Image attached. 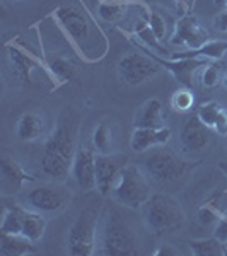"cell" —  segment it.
<instances>
[{
    "label": "cell",
    "mask_w": 227,
    "mask_h": 256,
    "mask_svg": "<svg viewBox=\"0 0 227 256\" xmlns=\"http://www.w3.org/2000/svg\"><path fill=\"white\" fill-rule=\"evenodd\" d=\"M52 18L60 26L76 52L88 64L102 60L108 52V40L104 31L99 28L96 19L86 10L84 6L67 4L52 12Z\"/></svg>",
    "instance_id": "1"
},
{
    "label": "cell",
    "mask_w": 227,
    "mask_h": 256,
    "mask_svg": "<svg viewBox=\"0 0 227 256\" xmlns=\"http://www.w3.org/2000/svg\"><path fill=\"white\" fill-rule=\"evenodd\" d=\"M77 118L65 113L53 128L52 135L44 144L41 168L52 180L64 181L72 171V162L77 152Z\"/></svg>",
    "instance_id": "2"
},
{
    "label": "cell",
    "mask_w": 227,
    "mask_h": 256,
    "mask_svg": "<svg viewBox=\"0 0 227 256\" xmlns=\"http://www.w3.org/2000/svg\"><path fill=\"white\" fill-rule=\"evenodd\" d=\"M98 253L104 256H135L138 253L135 232L116 210H110L104 216Z\"/></svg>",
    "instance_id": "3"
},
{
    "label": "cell",
    "mask_w": 227,
    "mask_h": 256,
    "mask_svg": "<svg viewBox=\"0 0 227 256\" xmlns=\"http://www.w3.org/2000/svg\"><path fill=\"white\" fill-rule=\"evenodd\" d=\"M144 222L147 229L156 236L171 234L181 229L184 224V212L174 198L156 193L142 207Z\"/></svg>",
    "instance_id": "4"
},
{
    "label": "cell",
    "mask_w": 227,
    "mask_h": 256,
    "mask_svg": "<svg viewBox=\"0 0 227 256\" xmlns=\"http://www.w3.org/2000/svg\"><path fill=\"white\" fill-rule=\"evenodd\" d=\"M113 200L122 207L138 210L152 196L150 183L147 180V172L135 164H125L120 172L116 183L111 192Z\"/></svg>",
    "instance_id": "5"
},
{
    "label": "cell",
    "mask_w": 227,
    "mask_h": 256,
    "mask_svg": "<svg viewBox=\"0 0 227 256\" xmlns=\"http://www.w3.org/2000/svg\"><path fill=\"white\" fill-rule=\"evenodd\" d=\"M68 253L74 256H94L98 253V216L84 210L74 220L67 236Z\"/></svg>",
    "instance_id": "6"
},
{
    "label": "cell",
    "mask_w": 227,
    "mask_h": 256,
    "mask_svg": "<svg viewBox=\"0 0 227 256\" xmlns=\"http://www.w3.org/2000/svg\"><path fill=\"white\" fill-rule=\"evenodd\" d=\"M190 168H192V164L183 160L180 156H176L174 152L164 146L150 152L144 159V171L147 172V176H150L156 181H160V183L180 180L181 176H184L190 171Z\"/></svg>",
    "instance_id": "7"
},
{
    "label": "cell",
    "mask_w": 227,
    "mask_h": 256,
    "mask_svg": "<svg viewBox=\"0 0 227 256\" xmlns=\"http://www.w3.org/2000/svg\"><path fill=\"white\" fill-rule=\"evenodd\" d=\"M160 72V65L148 53L132 52L118 60V76L126 86H140Z\"/></svg>",
    "instance_id": "8"
},
{
    "label": "cell",
    "mask_w": 227,
    "mask_h": 256,
    "mask_svg": "<svg viewBox=\"0 0 227 256\" xmlns=\"http://www.w3.org/2000/svg\"><path fill=\"white\" fill-rule=\"evenodd\" d=\"M72 200L70 190L53 184H41L30 190L24 196V204L28 208L36 210L41 214H58L67 208Z\"/></svg>",
    "instance_id": "9"
},
{
    "label": "cell",
    "mask_w": 227,
    "mask_h": 256,
    "mask_svg": "<svg viewBox=\"0 0 227 256\" xmlns=\"http://www.w3.org/2000/svg\"><path fill=\"white\" fill-rule=\"evenodd\" d=\"M208 41V31L198 18L192 14H183L176 20L172 36L169 38V43L172 46H181L186 50H198Z\"/></svg>",
    "instance_id": "10"
},
{
    "label": "cell",
    "mask_w": 227,
    "mask_h": 256,
    "mask_svg": "<svg viewBox=\"0 0 227 256\" xmlns=\"http://www.w3.org/2000/svg\"><path fill=\"white\" fill-rule=\"evenodd\" d=\"M125 156L96 154V190L102 196L111 195L120 172L125 168Z\"/></svg>",
    "instance_id": "11"
},
{
    "label": "cell",
    "mask_w": 227,
    "mask_h": 256,
    "mask_svg": "<svg viewBox=\"0 0 227 256\" xmlns=\"http://www.w3.org/2000/svg\"><path fill=\"white\" fill-rule=\"evenodd\" d=\"M72 176L84 193L96 190V152L88 147H77L72 162Z\"/></svg>",
    "instance_id": "12"
},
{
    "label": "cell",
    "mask_w": 227,
    "mask_h": 256,
    "mask_svg": "<svg viewBox=\"0 0 227 256\" xmlns=\"http://www.w3.org/2000/svg\"><path fill=\"white\" fill-rule=\"evenodd\" d=\"M4 52H6L7 58H9V64L12 65V70H14L16 77H18L19 80H22L24 84H30L34 68L40 67V62L36 60L31 53H28L22 44L16 43L14 40L6 43Z\"/></svg>",
    "instance_id": "13"
},
{
    "label": "cell",
    "mask_w": 227,
    "mask_h": 256,
    "mask_svg": "<svg viewBox=\"0 0 227 256\" xmlns=\"http://www.w3.org/2000/svg\"><path fill=\"white\" fill-rule=\"evenodd\" d=\"M210 135L212 130L198 118L196 113H193L181 128L180 142L190 152H202L210 144Z\"/></svg>",
    "instance_id": "14"
},
{
    "label": "cell",
    "mask_w": 227,
    "mask_h": 256,
    "mask_svg": "<svg viewBox=\"0 0 227 256\" xmlns=\"http://www.w3.org/2000/svg\"><path fill=\"white\" fill-rule=\"evenodd\" d=\"M146 53H148V55L158 62L160 67H164L168 72H171L172 77H174L178 82H181L183 86H186V88L192 86L193 76H195L196 70L207 64V60H204V58H178V60L171 58V60H162L160 56L156 55L152 50H147Z\"/></svg>",
    "instance_id": "15"
},
{
    "label": "cell",
    "mask_w": 227,
    "mask_h": 256,
    "mask_svg": "<svg viewBox=\"0 0 227 256\" xmlns=\"http://www.w3.org/2000/svg\"><path fill=\"white\" fill-rule=\"evenodd\" d=\"M171 138V130L168 126L160 128H134L130 138V147L134 152H147L148 148L166 146Z\"/></svg>",
    "instance_id": "16"
},
{
    "label": "cell",
    "mask_w": 227,
    "mask_h": 256,
    "mask_svg": "<svg viewBox=\"0 0 227 256\" xmlns=\"http://www.w3.org/2000/svg\"><path fill=\"white\" fill-rule=\"evenodd\" d=\"M198 118L216 134L227 137V110L217 101H205L196 108Z\"/></svg>",
    "instance_id": "17"
},
{
    "label": "cell",
    "mask_w": 227,
    "mask_h": 256,
    "mask_svg": "<svg viewBox=\"0 0 227 256\" xmlns=\"http://www.w3.org/2000/svg\"><path fill=\"white\" fill-rule=\"evenodd\" d=\"M0 172H2V180L6 184H9L12 190H22L26 183H32L36 178H32L14 158L9 154H2L0 159Z\"/></svg>",
    "instance_id": "18"
},
{
    "label": "cell",
    "mask_w": 227,
    "mask_h": 256,
    "mask_svg": "<svg viewBox=\"0 0 227 256\" xmlns=\"http://www.w3.org/2000/svg\"><path fill=\"white\" fill-rule=\"evenodd\" d=\"M164 126V108L159 99H148L137 110L134 128H160Z\"/></svg>",
    "instance_id": "19"
},
{
    "label": "cell",
    "mask_w": 227,
    "mask_h": 256,
    "mask_svg": "<svg viewBox=\"0 0 227 256\" xmlns=\"http://www.w3.org/2000/svg\"><path fill=\"white\" fill-rule=\"evenodd\" d=\"M43 118L38 113H32V111H26V113L20 114L18 125H16V135L24 144L38 142L41 135H43Z\"/></svg>",
    "instance_id": "20"
},
{
    "label": "cell",
    "mask_w": 227,
    "mask_h": 256,
    "mask_svg": "<svg viewBox=\"0 0 227 256\" xmlns=\"http://www.w3.org/2000/svg\"><path fill=\"white\" fill-rule=\"evenodd\" d=\"M36 253V242L18 234L0 232V254L4 256H26Z\"/></svg>",
    "instance_id": "21"
},
{
    "label": "cell",
    "mask_w": 227,
    "mask_h": 256,
    "mask_svg": "<svg viewBox=\"0 0 227 256\" xmlns=\"http://www.w3.org/2000/svg\"><path fill=\"white\" fill-rule=\"evenodd\" d=\"M227 53V40L207 41L198 50H186V52L171 53V58H204V60H220Z\"/></svg>",
    "instance_id": "22"
},
{
    "label": "cell",
    "mask_w": 227,
    "mask_h": 256,
    "mask_svg": "<svg viewBox=\"0 0 227 256\" xmlns=\"http://www.w3.org/2000/svg\"><path fill=\"white\" fill-rule=\"evenodd\" d=\"M134 0H126V2H111V0H101L98 7V16L102 20L110 24H118L120 20L128 14V10L134 7Z\"/></svg>",
    "instance_id": "23"
},
{
    "label": "cell",
    "mask_w": 227,
    "mask_h": 256,
    "mask_svg": "<svg viewBox=\"0 0 227 256\" xmlns=\"http://www.w3.org/2000/svg\"><path fill=\"white\" fill-rule=\"evenodd\" d=\"M44 230H46V218L41 212L31 210L26 207V216H24V226H22V236L38 242L43 239Z\"/></svg>",
    "instance_id": "24"
},
{
    "label": "cell",
    "mask_w": 227,
    "mask_h": 256,
    "mask_svg": "<svg viewBox=\"0 0 227 256\" xmlns=\"http://www.w3.org/2000/svg\"><path fill=\"white\" fill-rule=\"evenodd\" d=\"M46 70L52 74V77L58 82V84L76 80L77 74H79V70H77L76 65H74L68 58H64V56H55V58L48 64Z\"/></svg>",
    "instance_id": "25"
},
{
    "label": "cell",
    "mask_w": 227,
    "mask_h": 256,
    "mask_svg": "<svg viewBox=\"0 0 227 256\" xmlns=\"http://www.w3.org/2000/svg\"><path fill=\"white\" fill-rule=\"evenodd\" d=\"M226 65L220 60H208L202 70V84L207 89H216L220 84H224Z\"/></svg>",
    "instance_id": "26"
},
{
    "label": "cell",
    "mask_w": 227,
    "mask_h": 256,
    "mask_svg": "<svg viewBox=\"0 0 227 256\" xmlns=\"http://www.w3.org/2000/svg\"><path fill=\"white\" fill-rule=\"evenodd\" d=\"M188 250L193 256H224V244L216 238L193 239L188 242Z\"/></svg>",
    "instance_id": "27"
},
{
    "label": "cell",
    "mask_w": 227,
    "mask_h": 256,
    "mask_svg": "<svg viewBox=\"0 0 227 256\" xmlns=\"http://www.w3.org/2000/svg\"><path fill=\"white\" fill-rule=\"evenodd\" d=\"M92 150L96 154H113V134L111 126L106 122H101L92 132Z\"/></svg>",
    "instance_id": "28"
},
{
    "label": "cell",
    "mask_w": 227,
    "mask_h": 256,
    "mask_svg": "<svg viewBox=\"0 0 227 256\" xmlns=\"http://www.w3.org/2000/svg\"><path fill=\"white\" fill-rule=\"evenodd\" d=\"M193 104H195V92L192 89L183 86V88L176 89L171 96V108L176 111V113H188V111L193 110Z\"/></svg>",
    "instance_id": "29"
},
{
    "label": "cell",
    "mask_w": 227,
    "mask_h": 256,
    "mask_svg": "<svg viewBox=\"0 0 227 256\" xmlns=\"http://www.w3.org/2000/svg\"><path fill=\"white\" fill-rule=\"evenodd\" d=\"M222 216L220 208L217 207V198H212L207 204H204L198 208V220L204 226H212L217 222V218Z\"/></svg>",
    "instance_id": "30"
},
{
    "label": "cell",
    "mask_w": 227,
    "mask_h": 256,
    "mask_svg": "<svg viewBox=\"0 0 227 256\" xmlns=\"http://www.w3.org/2000/svg\"><path fill=\"white\" fill-rule=\"evenodd\" d=\"M147 24L150 28V31L154 32V36L158 38L159 43H162L166 40V34H168V28H166V20L160 14L154 10H148L147 14Z\"/></svg>",
    "instance_id": "31"
},
{
    "label": "cell",
    "mask_w": 227,
    "mask_h": 256,
    "mask_svg": "<svg viewBox=\"0 0 227 256\" xmlns=\"http://www.w3.org/2000/svg\"><path fill=\"white\" fill-rule=\"evenodd\" d=\"M214 238L218 239L222 244H227V210L222 212V216L214 224Z\"/></svg>",
    "instance_id": "32"
},
{
    "label": "cell",
    "mask_w": 227,
    "mask_h": 256,
    "mask_svg": "<svg viewBox=\"0 0 227 256\" xmlns=\"http://www.w3.org/2000/svg\"><path fill=\"white\" fill-rule=\"evenodd\" d=\"M156 256H178L180 254V250L176 246L169 244V242H164V244H160L158 250L154 251Z\"/></svg>",
    "instance_id": "33"
},
{
    "label": "cell",
    "mask_w": 227,
    "mask_h": 256,
    "mask_svg": "<svg viewBox=\"0 0 227 256\" xmlns=\"http://www.w3.org/2000/svg\"><path fill=\"white\" fill-rule=\"evenodd\" d=\"M214 26H216L217 31L220 32H227V10H222L220 14L214 19Z\"/></svg>",
    "instance_id": "34"
},
{
    "label": "cell",
    "mask_w": 227,
    "mask_h": 256,
    "mask_svg": "<svg viewBox=\"0 0 227 256\" xmlns=\"http://www.w3.org/2000/svg\"><path fill=\"white\" fill-rule=\"evenodd\" d=\"M176 2H178V10H181L183 14H188V10L193 6L192 0H176Z\"/></svg>",
    "instance_id": "35"
},
{
    "label": "cell",
    "mask_w": 227,
    "mask_h": 256,
    "mask_svg": "<svg viewBox=\"0 0 227 256\" xmlns=\"http://www.w3.org/2000/svg\"><path fill=\"white\" fill-rule=\"evenodd\" d=\"M152 2H160V4H166V6H174L178 9V2L176 0H152Z\"/></svg>",
    "instance_id": "36"
},
{
    "label": "cell",
    "mask_w": 227,
    "mask_h": 256,
    "mask_svg": "<svg viewBox=\"0 0 227 256\" xmlns=\"http://www.w3.org/2000/svg\"><path fill=\"white\" fill-rule=\"evenodd\" d=\"M216 6L220 7V9L227 10V0H216Z\"/></svg>",
    "instance_id": "37"
},
{
    "label": "cell",
    "mask_w": 227,
    "mask_h": 256,
    "mask_svg": "<svg viewBox=\"0 0 227 256\" xmlns=\"http://www.w3.org/2000/svg\"><path fill=\"white\" fill-rule=\"evenodd\" d=\"M220 169L226 172V176H227V162H222V164H220Z\"/></svg>",
    "instance_id": "38"
},
{
    "label": "cell",
    "mask_w": 227,
    "mask_h": 256,
    "mask_svg": "<svg viewBox=\"0 0 227 256\" xmlns=\"http://www.w3.org/2000/svg\"><path fill=\"white\" fill-rule=\"evenodd\" d=\"M224 86L227 88V70H226V76H224Z\"/></svg>",
    "instance_id": "39"
},
{
    "label": "cell",
    "mask_w": 227,
    "mask_h": 256,
    "mask_svg": "<svg viewBox=\"0 0 227 256\" xmlns=\"http://www.w3.org/2000/svg\"><path fill=\"white\" fill-rule=\"evenodd\" d=\"M224 256H227V244H224Z\"/></svg>",
    "instance_id": "40"
},
{
    "label": "cell",
    "mask_w": 227,
    "mask_h": 256,
    "mask_svg": "<svg viewBox=\"0 0 227 256\" xmlns=\"http://www.w3.org/2000/svg\"><path fill=\"white\" fill-rule=\"evenodd\" d=\"M111 2H126V0H111Z\"/></svg>",
    "instance_id": "41"
}]
</instances>
